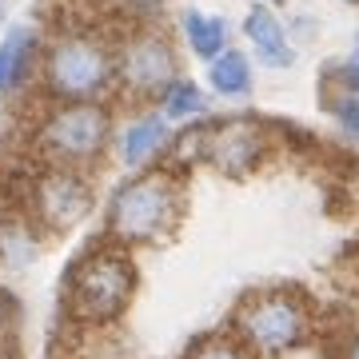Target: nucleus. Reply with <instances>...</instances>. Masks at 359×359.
Segmentation results:
<instances>
[{"label": "nucleus", "mask_w": 359, "mask_h": 359, "mask_svg": "<svg viewBox=\"0 0 359 359\" xmlns=\"http://www.w3.org/2000/svg\"><path fill=\"white\" fill-rule=\"evenodd\" d=\"M184 212V192L172 172H140L108 200V240L116 248H148L168 240Z\"/></svg>", "instance_id": "obj_1"}, {"label": "nucleus", "mask_w": 359, "mask_h": 359, "mask_svg": "<svg viewBox=\"0 0 359 359\" xmlns=\"http://www.w3.org/2000/svg\"><path fill=\"white\" fill-rule=\"evenodd\" d=\"M231 335L252 351V359H280L311 339V308L299 292L268 287L236 308Z\"/></svg>", "instance_id": "obj_2"}, {"label": "nucleus", "mask_w": 359, "mask_h": 359, "mask_svg": "<svg viewBox=\"0 0 359 359\" xmlns=\"http://www.w3.org/2000/svg\"><path fill=\"white\" fill-rule=\"evenodd\" d=\"M136 268L124 248H104L80 259L68 276V308L84 323H116L132 304Z\"/></svg>", "instance_id": "obj_3"}, {"label": "nucleus", "mask_w": 359, "mask_h": 359, "mask_svg": "<svg viewBox=\"0 0 359 359\" xmlns=\"http://www.w3.org/2000/svg\"><path fill=\"white\" fill-rule=\"evenodd\" d=\"M116 76L112 52L96 36H60L44 60V84L56 100L68 104H96Z\"/></svg>", "instance_id": "obj_4"}, {"label": "nucleus", "mask_w": 359, "mask_h": 359, "mask_svg": "<svg viewBox=\"0 0 359 359\" xmlns=\"http://www.w3.org/2000/svg\"><path fill=\"white\" fill-rule=\"evenodd\" d=\"M112 136V120L100 104H65L44 120L40 148L56 160V168H84L104 152Z\"/></svg>", "instance_id": "obj_5"}, {"label": "nucleus", "mask_w": 359, "mask_h": 359, "mask_svg": "<svg viewBox=\"0 0 359 359\" xmlns=\"http://www.w3.org/2000/svg\"><path fill=\"white\" fill-rule=\"evenodd\" d=\"M120 80L128 84L136 96H164L176 84V52L160 32H136L120 52V65H116Z\"/></svg>", "instance_id": "obj_6"}, {"label": "nucleus", "mask_w": 359, "mask_h": 359, "mask_svg": "<svg viewBox=\"0 0 359 359\" xmlns=\"http://www.w3.org/2000/svg\"><path fill=\"white\" fill-rule=\"evenodd\" d=\"M88 208H92L88 180L80 176L76 168H52L36 180V216L44 228L52 231L76 228L80 219L88 216Z\"/></svg>", "instance_id": "obj_7"}, {"label": "nucleus", "mask_w": 359, "mask_h": 359, "mask_svg": "<svg viewBox=\"0 0 359 359\" xmlns=\"http://www.w3.org/2000/svg\"><path fill=\"white\" fill-rule=\"evenodd\" d=\"M264 152H268V136L252 120H228L216 132H208V140H204V156L219 172H228V176L252 172L264 160Z\"/></svg>", "instance_id": "obj_8"}, {"label": "nucleus", "mask_w": 359, "mask_h": 359, "mask_svg": "<svg viewBox=\"0 0 359 359\" xmlns=\"http://www.w3.org/2000/svg\"><path fill=\"white\" fill-rule=\"evenodd\" d=\"M244 36L252 40V48H256V60L268 68H287L295 65V48L287 44V32H283L280 16L256 4L252 13L244 16Z\"/></svg>", "instance_id": "obj_9"}, {"label": "nucleus", "mask_w": 359, "mask_h": 359, "mask_svg": "<svg viewBox=\"0 0 359 359\" xmlns=\"http://www.w3.org/2000/svg\"><path fill=\"white\" fill-rule=\"evenodd\" d=\"M164 144H168V120L164 116H140V120H132L128 128L116 136V156H120V164L140 168V164H148Z\"/></svg>", "instance_id": "obj_10"}, {"label": "nucleus", "mask_w": 359, "mask_h": 359, "mask_svg": "<svg viewBox=\"0 0 359 359\" xmlns=\"http://www.w3.org/2000/svg\"><path fill=\"white\" fill-rule=\"evenodd\" d=\"M36 44L40 36L28 25L8 28V36L0 40V92H13L28 80L32 60H36Z\"/></svg>", "instance_id": "obj_11"}, {"label": "nucleus", "mask_w": 359, "mask_h": 359, "mask_svg": "<svg viewBox=\"0 0 359 359\" xmlns=\"http://www.w3.org/2000/svg\"><path fill=\"white\" fill-rule=\"evenodd\" d=\"M208 84H212V92L228 96V100L248 96V92H252V60L236 48L219 52L216 60L208 65Z\"/></svg>", "instance_id": "obj_12"}, {"label": "nucleus", "mask_w": 359, "mask_h": 359, "mask_svg": "<svg viewBox=\"0 0 359 359\" xmlns=\"http://www.w3.org/2000/svg\"><path fill=\"white\" fill-rule=\"evenodd\" d=\"M184 36L192 44V52L200 60H216L219 52H228V25L219 16H208V13H184Z\"/></svg>", "instance_id": "obj_13"}, {"label": "nucleus", "mask_w": 359, "mask_h": 359, "mask_svg": "<svg viewBox=\"0 0 359 359\" xmlns=\"http://www.w3.org/2000/svg\"><path fill=\"white\" fill-rule=\"evenodd\" d=\"M160 104H164V120H192V116H204V92L196 88L192 80H176V84L160 96Z\"/></svg>", "instance_id": "obj_14"}, {"label": "nucleus", "mask_w": 359, "mask_h": 359, "mask_svg": "<svg viewBox=\"0 0 359 359\" xmlns=\"http://www.w3.org/2000/svg\"><path fill=\"white\" fill-rule=\"evenodd\" d=\"M188 359H252V351L236 335H208V339H200L192 347Z\"/></svg>", "instance_id": "obj_15"}, {"label": "nucleus", "mask_w": 359, "mask_h": 359, "mask_svg": "<svg viewBox=\"0 0 359 359\" xmlns=\"http://www.w3.org/2000/svg\"><path fill=\"white\" fill-rule=\"evenodd\" d=\"M332 112H335V120H339V128L359 140V92H344V96L332 104Z\"/></svg>", "instance_id": "obj_16"}, {"label": "nucleus", "mask_w": 359, "mask_h": 359, "mask_svg": "<svg viewBox=\"0 0 359 359\" xmlns=\"http://www.w3.org/2000/svg\"><path fill=\"white\" fill-rule=\"evenodd\" d=\"M339 359H359V327L344 339V347H339Z\"/></svg>", "instance_id": "obj_17"}, {"label": "nucleus", "mask_w": 359, "mask_h": 359, "mask_svg": "<svg viewBox=\"0 0 359 359\" xmlns=\"http://www.w3.org/2000/svg\"><path fill=\"white\" fill-rule=\"evenodd\" d=\"M344 88H347V92H359V56L344 68Z\"/></svg>", "instance_id": "obj_18"}, {"label": "nucleus", "mask_w": 359, "mask_h": 359, "mask_svg": "<svg viewBox=\"0 0 359 359\" xmlns=\"http://www.w3.org/2000/svg\"><path fill=\"white\" fill-rule=\"evenodd\" d=\"M0 16H4V0H0Z\"/></svg>", "instance_id": "obj_19"}, {"label": "nucleus", "mask_w": 359, "mask_h": 359, "mask_svg": "<svg viewBox=\"0 0 359 359\" xmlns=\"http://www.w3.org/2000/svg\"><path fill=\"white\" fill-rule=\"evenodd\" d=\"M271 4H280V0H271Z\"/></svg>", "instance_id": "obj_20"}]
</instances>
